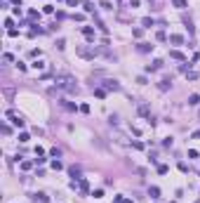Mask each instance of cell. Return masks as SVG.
I'll list each match as a JSON object with an SVG mask.
<instances>
[{
	"instance_id": "cell-1",
	"label": "cell",
	"mask_w": 200,
	"mask_h": 203,
	"mask_svg": "<svg viewBox=\"0 0 200 203\" xmlns=\"http://www.w3.org/2000/svg\"><path fill=\"white\" fill-rule=\"evenodd\" d=\"M59 90H66V92H78V85H76V78L73 76H57L54 78Z\"/></svg>"
},
{
	"instance_id": "cell-2",
	"label": "cell",
	"mask_w": 200,
	"mask_h": 203,
	"mask_svg": "<svg viewBox=\"0 0 200 203\" xmlns=\"http://www.w3.org/2000/svg\"><path fill=\"white\" fill-rule=\"evenodd\" d=\"M104 50H97V47H78V54L82 59H94L97 54H101Z\"/></svg>"
},
{
	"instance_id": "cell-3",
	"label": "cell",
	"mask_w": 200,
	"mask_h": 203,
	"mask_svg": "<svg viewBox=\"0 0 200 203\" xmlns=\"http://www.w3.org/2000/svg\"><path fill=\"white\" fill-rule=\"evenodd\" d=\"M162 66H165V62H162V59H155L153 64H148V66H146V73H155V71H160Z\"/></svg>"
},
{
	"instance_id": "cell-4",
	"label": "cell",
	"mask_w": 200,
	"mask_h": 203,
	"mask_svg": "<svg viewBox=\"0 0 200 203\" xmlns=\"http://www.w3.org/2000/svg\"><path fill=\"white\" fill-rule=\"evenodd\" d=\"M104 90H113V92H118V90H120V83H118V80H111V78H106V80H104Z\"/></svg>"
},
{
	"instance_id": "cell-5",
	"label": "cell",
	"mask_w": 200,
	"mask_h": 203,
	"mask_svg": "<svg viewBox=\"0 0 200 203\" xmlns=\"http://www.w3.org/2000/svg\"><path fill=\"white\" fill-rule=\"evenodd\" d=\"M172 87V78H162L160 83H158V90L160 92H165V90H170Z\"/></svg>"
},
{
	"instance_id": "cell-6",
	"label": "cell",
	"mask_w": 200,
	"mask_h": 203,
	"mask_svg": "<svg viewBox=\"0 0 200 203\" xmlns=\"http://www.w3.org/2000/svg\"><path fill=\"white\" fill-rule=\"evenodd\" d=\"M153 47H155V45H151V43H139V45H137V50H139L141 54H146V52H151Z\"/></svg>"
},
{
	"instance_id": "cell-7",
	"label": "cell",
	"mask_w": 200,
	"mask_h": 203,
	"mask_svg": "<svg viewBox=\"0 0 200 203\" xmlns=\"http://www.w3.org/2000/svg\"><path fill=\"white\" fill-rule=\"evenodd\" d=\"M78 189H80V194H87L89 191V182L82 177V179H78Z\"/></svg>"
},
{
	"instance_id": "cell-8",
	"label": "cell",
	"mask_w": 200,
	"mask_h": 203,
	"mask_svg": "<svg viewBox=\"0 0 200 203\" xmlns=\"http://www.w3.org/2000/svg\"><path fill=\"white\" fill-rule=\"evenodd\" d=\"M82 35H85L87 40H94V28L92 26H82Z\"/></svg>"
},
{
	"instance_id": "cell-9",
	"label": "cell",
	"mask_w": 200,
	"mask_h": 203,
	"mask_svg": "<svg viewBox=\"0 0 200 203\" xmlns=\"http://www.w3.org/2000/svg\"><path fill=\"white\" fill-rule=\"evenodd\" d=\"M61 106L66 109V111H80V106H76L73 102H66V99H61Z\"/></svg>"
},
{
	"instance_id": "cell-10",
	"label": "cell",
	"mask_w": 200,
	"mask_h": 203,
	"mask_svg": "<svg viewBox=\"0 0 200 203\" xmlns=\"http://www.w3.org/2000/svg\"><path fill=\"white\" fill-rule=\"evenodd\" d=\"M170 43H172V45H181V43H184V35L172 33V35H170Z\"/></svg>"
},
{
	"instance_id": "cell-11",
	"label": "cell",
	"mask_w": 200,
	"mask_h": 203,
	"mask_svg": "<svg viewBox=\"0 0 200 203\" xmlns=\"http://www.w3.org/2000/svg\"><path fill=\"white\" fill-rule=\"evenodd\" d=\"M68 173H71V177H73V182L82 179V177H80V168H76V165H73V168H68Z\"/></svg>"
},
{
	"instance_id": "cell-12",
	"label": "cell",
	"mask_w": 200,
	"mask_h": 203,
	"mask_svg": "<svg viewBox=\"0 0 200 203\" xmlns=\"http://www.w3.org/2000/svg\"><path fill=\"white\" fill-rule=\"evenodd\" d=\"M10 118H12V123H14L16 127H24V125H26V121H24L21 116H10Z\"/></svg>"
},
{
	"instance_id": "cell-13",
	"label": "cell",
	"mask_w": 200,
	"mask_h": 203,
	"mask_svg": "<svg viewBox=\"0 0 200 203\" xmlns=\"http://www.w3.org/2000/svg\"><path fill=\"white\" fill-rule=\"evenodd\" d=\"M170 57H172V59H179V62H186V57H184L179 50H172V52H170Z\"/></svg>"
},
{
	"instance_id": "cell-14",
	"label": "cell",
	"mask_w": 200,
	"mask_h": 203,
	"mask_svg": "<svg viewBox=\"0 0 200 203\" xmlns=\"http://www.w3.org/2000/svg\"><path fill=\"white\" fill-rule=\"evenodd\" d=\"M148 196H151L153 201H155V198H160V189H158V187H151V189H148Z\"/></svg>"
},
{
	"instance_id": "cell-15",
	"label": "cell",
	"mask_w": 200,
	"mask_h": 203,
	"mask_svg": "<svg viewBox=\"0 0 200 203\" xmlns=\"http://www.w3.org/2000/svg\"><path fill=\"white\" fill-rule=\"evenodd\" d=\"M141 24H144V28H151V26H153L155 21L151 19V17H144V19H141Z\"/></svg>"
},
{
	"instance_id": "cell-16",
	"label": "cell",
	"mask_w": 200,
	"mask_h": 203,
	"mask_svg": "<svg viewBox=\"0 0 200 203\" xmlns=\"http://www.w3.org/2000/svg\"><path fill=\"white\" fill-rule=\"evenodd\" d=\"M106 92H108V90H104V87H97V90H94V97L104 99V97H106Z\"/></svg>"
},
{
	"instance_id": "cell-17",
	"label": "cell",
	"mask_w": 200,
	"mask_h": 203,
	"mask_svg": "<svg viewBox=\"0 0 200 203\" xmlns=\"http://www.w3.org/2000/svg\"><path fill=\"white\" fill-rule=\"evenodd\" d=\"M33 198H35V201H40V203H47V201H49V198H47V194H43V191H40V194H35Z\"/></svg>"
},
{
	"instance_id": "cell-18",
	"label": "cell",
	"mask_w": 200,
	"mask_h": 203,
	"mask_svg": "<svg viewBox=\"0 0 200 203\" xmlns=\"http://www.w3.org/2000/svg\"><path fill=\"white\" fill-rule=\"evenodd\" d=\"M172 3H174V7H179V10H186V0H172Z\"/></svg>"
},
{
	"instance_id": "cell-19",
	"label": "cell",
	"mask_w": 200,
	"mask_h": 203,
	"mask_svg": "<svg viewBox=\"0 0 200 203\" xmlns=\"http://www.w3.org/2000/svg\"><path fill=\"white\" fill-rule=\"evenodd\" d=\"M188 104H191V106L200 104V97H198V95H191V97H188Z\"/></svg>"
},
{
	"instance_id": "cell-20",
	"label": "cell",
	"mask_w": 200,
	"mask_h": 203,
	"mask_svg": "<svg viewBox=\"0 0 200 203\" xmlns=\"http://www.w3.org/2000/svg\"><path fill=\"white\" fill-rule=\"evenodd\" d=\"M139 114L141 116H148V106L146 104H139Z\"/></svg>"
},
{
	"instance_id": "cell-21",
	"label": "cell",
	"mask_w": 200,
	"mask_h": 203,
	"mask_svg": "<svg viewBox=\"0 0 200 203\" xmlns=\"http://www.w3.org/2000/svg\"><path fill=\"white\" fill-rule=\"evenodd\" d=\"M82 7H85V12H94V5L89 3V0H85V5H82Z\"/></svg>"
},
{
	"instance_id": "cell-22",
	"label": "cell",
	"mask_w": 200,
	"mask_h": 203,
	"mask_svg": "<svg viewBox=\"0 0 200 203\" xmlns=\"http://www.w3.org/2000/svg\"><path fill=\"white\" fill-rule=\"evenodd\" d=\"M132 35H134V38H141V35H144V28H132Z\"/></svg>"
},
{
	"instance_id": "cell-23",
	"label": "cell",
	"mask_w": 200,
	"mask_h": 203,
	"mask_svg": "<svg viewBox=\"0 0 200 203\" xmlns=\"http://www.w3.org/2000/svg\"><path fill=\"white\" fill-rule=\"evenodd\" d=\"M184 24H186V28H188V33H193V31H195V28H193V21H191V19H184Z\"/></svg>"
},
{
	"instance_id": "cell-24",
	"label": "cell",
	"mask_w": 200,
	"mask_h": 203,
	"mask_svg": "<svg viewBox=\"0 0 200 203\" xmlns=\"http://www.w3.org/2000/svg\"><path fill=\"white\" fill-rule=\"evenodd\" d=\"M31 168H33L31 161H24V163H21V170H31Z\"/></svg>"
},
{
	"instance_id": "cell-25",
	"label": "cell",
	"mask_w": 200,
	"mask_h": 203,
	"mask_svg": "<svg viewBox=\"0 0 200 203\" xmlns=\"http://www.w3.org/2000/svg\"><path fill=\"white\" fill-rule=\"evenodd\" d=\"M155 38H158V40H167V35H165V31H158Z\"/></svg>"
},
{
	"instance_id": "cell-26",
	"label": "cell",
	"mask_w": 200,
	"mask_h": 203,
	"mask_svg": "<svg viewBox=\"0 0 200 203\" xmlns=\"http://www.w3.org/2000/svg\"><path fill=\"white\" fill-rule=\"evenodd\" d=\"M52 168H54V170H61L64 165H61V161H52Z\"/></svg>"
},
{
	"instance_id": "cell-27",
	"label": "cell",
	"mask_w": 200,
	"mask_h": 203,
	"mask_svg": "<svg viewBox=\"0 0 200 203\" xmlns=\"http://www.w3.org/2000/svg\"><path fill=\"white\" fill-rule=\"evenodd\" d=\"M167 170H170L167 165H158V173H160V175H167Z\"/></svg>"
},
{
	"instance_id": "cell-28",
	"label": "cell",
	"mask_w": 200,
	"mask_h": 203,
	"mask_svg": "<svg viewBox=\"0 0 200 203\" xmlns=\"http://www.w3.org/2000/svg\"><path fill=\"white\" fill-rule=\"evenodd\" d=\"M31 137H28V132H19V142H28Z\"/></svg>"
},
{
	"instance_id": "cell-29",
	"label": "cell",
	"mask_w": 200,
	"mask_h": 203,
	"mask_svg": "<svg viewBox=\"0 0 200 203\" xmlns=\"http://www.w3.org/2000/svg\"><path fill=\"white\" fill-rule=\"evenodd\" d=\"M49 154H52V156H54V158H59V156H61V149H57V146H54V149H52V151H49Z\"/></svg>"
},
{
	"instance_id": "cell-30",
	"label": "cell",
	"mask_w": 200,
	"mask_h": 203,
	"mask_svg": "<svg viewBox=\"0 0 200 203\" xmlns=\"http://www.w3.org/2000/svg\"><path fill=\"white\" fill-rule=\"evenodd\" d=\"M186 78H188V80H195V78H198V73H195V71H188V73H186Z\"/></svg>"
},
{
	"instance_id": "cell-31",
	"label": "cell",
	"mask_w": 200,
	"mask_h": 203,
	"mask_svg": "<svg viewBox=\"0 0 200 203\" xmlns=\"http://www.w3.org/2000/svg\"><path fill=\"white\" fill-rule=\"evenodd\" d=\"M137 83H139V85H146V83H148V78H146V76H139V78H137Z\"/></svg>"
},
{
	"instance_id": "cell-32",
	"label": "cell",
	"mask_w": 200,
	"mask_h": 203,
	"mask_svg": "<svg viewBox=\"0 0 200 203\" xmlns=\"http://www.w3.org/2000/svg\"><path fill=\"white\" fill-rule=\"evenodd\" d=\"M80 114H89V104H80Z\"/></svg>"
},
{
	"instance_id": "cell-33",
	"label": "cell",
	"mask_w": 200,
	"mask_h": 203,
	"mask_svg": "<svg viewBox=\"0 0 200 203\" xmlns=\"http://www.w3.org/2000/svg\"><path fill=\"white\" fill-rule=\"evenodd\" d=\"M43 12H45V14H52V12H54V7H52V5H45V7H43Z\"/></svg>"
},
{
	"instance_id": "cell-34",
	"label": "cell",
	"mask_w": 200,
	"mask_h": 203,
	"mask_svg": "<svg viewBox=\"0 0 200 203\" xmlns=\"http://www.w3.org/2000/svg\"><path fill=\"white\" fill-rule=\"evenodd\" d=\"M57 47H59V50H64V47H66V40H64V38H59V40H57Z\"/></svg>"
},
{
	"instance_id": "cell-35",
	"label": "cell",
	"mask_w": 200,
	"mask_h": 203,
	"mask_svg": "<svg viewBox=\"0 0 200 203\" xmlns=\"http://www.w3.org/2000/svg\"><path fill=\"white\" fill-rule=\"evenodd\" d=\"M28 17H31V19H40V14L35 12V10H31V12H28Z\"/></svg>"
},
{
	"instance_id": "cell-36",
	"label": "cell",
	"mask_w": 200,
	"mask_h": 203,
	"mask_svg": "<svg viewBox=\"0 0 200 203\" xmlns=\"http://www.w3.org/2000/svg\"><path fill=\"white\" fill-rule=\"evenodd\" d=\"M35 156H45V149H43V146H35Z\"/></svg>"
},
{
	"instance_id": "cell-37",
	"label": "cell",
	"mask_w": 200,
	"mask_h": 203,
	"mask_svg": "<svg viewBox=\"0 0 200 203\" xmlns=\"http://www.w3.org/2000/svg\"><path fill=\"white\" fill-rule=\"evenodd\" d=\"M101 7H104V10H113V7H111V3H108V0H101Z\"/></svg>"
},
{
	"instance_id": "cell-38",
	"label": "cell",
	"mask_w": 200,
	"mask_h": 203,
	"mask_svg": "<svg viewBox=\"0 0 200 203\" xmlns=\"http://www.w3.org/2000/svg\"><path fill=\"white\" fill-rule=\"evenodd\" d=\"M3 59H5V62H14V57H12L10 52H5V54H3Z\"/></svg>"
},
{
	"instance_id": "cell-39",
	"label": "cell",
	"mask_w": 200,
	"mask_h": 203,
	"mask_svg": "<svg viewBox=\"0 0 200 203\" xmlns=\"http://www.w3.org/2000/svg\"><path fill=\"white\" fill-rule=\"evenodd\" d=\"M188 158H198V151L195 149H188Z\"/></svg>"
},
{
	"instance_id": "cell-40",
	"label": "cell",
	"mask_w": 200,
	"mask_h": 203,
	"mask_svg": "<svg viewBox=\"0 0 200 203\" xmlns=\"http://www.w3.org/2000/svg\"><path fill=\"white\" fill-rule=\"evenodd\" d=\"M130 7L134 10V7H139V0H130Z\"/></svg>"
},
{
	"instance_id": "cell-41",
	"label": "cell",
	"mask_w": 200,
	"mask_h": 203,
	"mask_svg": "<svg viewBox=\"0 0 200 203\" xmlns=\"http://www.w3.org/2000/svg\"><path fill=\"white\" fill-rule=\"evenodd\" d=\"M122 201H125L122 196H115V198H113V203H122Z\"/></svg>"
},
{
	"instance_id": "cell-42",
	"label": "cell",
	"mask_w": 200,
	"mask_h": 203,
	"mask_svg": "<svg viewBox=\"0 0 200 203\" xmlns=\"http://www.w3.org/2000/svg\"><path fill=\"white\" fill-rule=\"evenodd\" d=\"M191 137H193V139H200V130H198V132H193Z\"/></svg>"
},
{
	"instance_id": "cell-43",
	"label": "cell",
	"mask_w": 200,
	"mask_h": 203,
	"mask_svg": "<svg viewBox=\"0 0 200 203\" xmlns=\"http://www.w3.org/2000/svg\"><path fill=\"white\" fill-rule=\"evenodd\" d=\"M122 203H132V201H130V198H125V201H122Z\"/></svg>"
},
{
	"instance_id": "cell-44",
	"label": "cell",
	"mask_w": 200,
	"mask_h": 203,
	"mask_svg": "<svg viewBox=\"0 0 200 203\" xmlns=\"http://www.w3.org/2000/svg\"><path fill=\"white\" fill-rule=\"evenodd\" d=\"M172 203H177V201H172Z\"/></svg>"
}]
</instances>
